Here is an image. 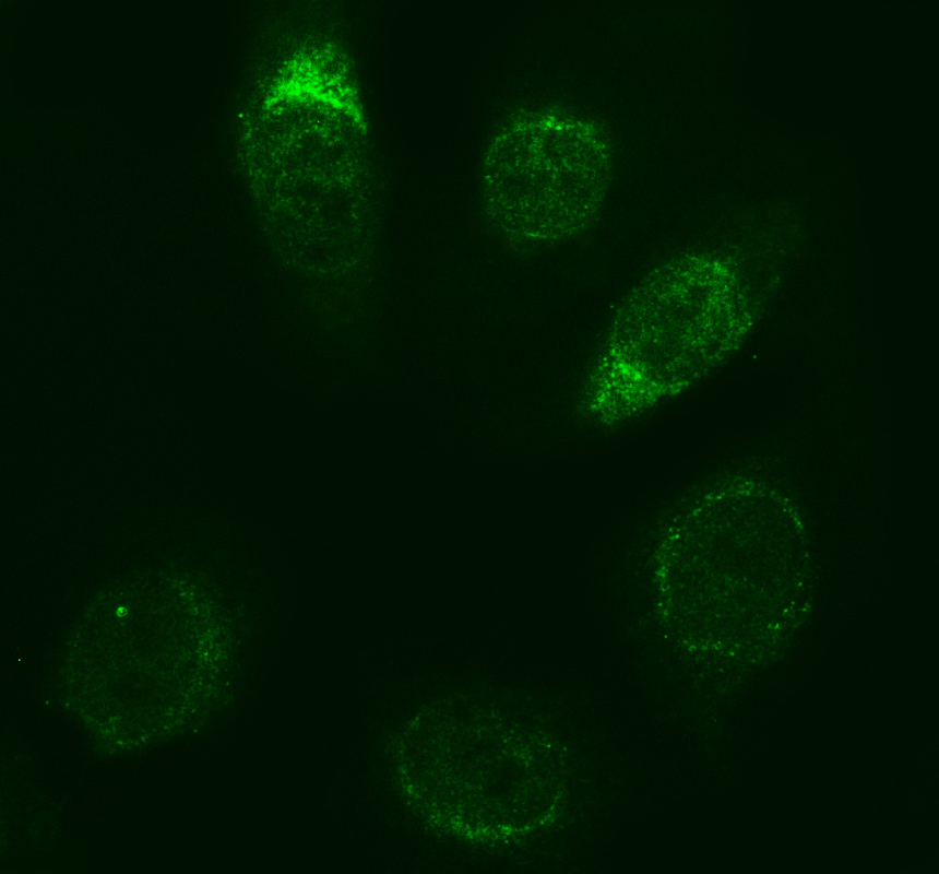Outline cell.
<instances>
[{
    "label": "cell",
    "mask_w": 939,
    "mask_h": 874,
    "mask_svg": "<svg viewBox=\"0 0 939 874\" xmlns=\"http://www.w3.org/2000/svg\"><path fill=\"white\" fill-rule=\"evenodd\" d=\"M753 316L727 262L692 256L640 284L614 321L591 408L621 417L684 392L745 340Z\"/></svg>",
    "instance_id": "obj_1"
},
{
    "label": "cell",
    "mask_w": 939,
    "mask_h": 874,
    "mask_svg": "<svg viewBox=\"0 0 939 874\" xmlns=\"http://www.w3.org/2000/svg\"><path fill=\"white\" fill-rule=\"evenodd\" d=\"M510 133L506 202L514 228L534 239L580 228L607 184L609 153L603 135L592 125L552 115L523 121Z\"/></svg>",
    "instance_id": "obj_2"
}]
</instances>
